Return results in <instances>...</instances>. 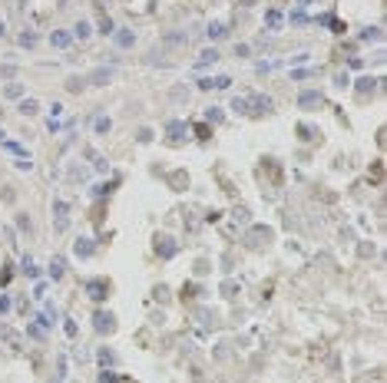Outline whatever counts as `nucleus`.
<instances>
[{"label":"nucleus","mask_w":387,"mask_h":383,"mask_svg":"<svg viewBox=\"0 0 387 383\" xmlns=\"http://www.w3.org/2000/svg\"><path fill=\"white\" fill-rule=\"evenodd\" d=\"M199 63H202V66H212V63H218V50H205V53L199 56Z\"/></svg>","instance_id":"dca6fc26"},{"label":"nucleus","mask_w":387,"mask_h":383,"mask_svg":"<svg viewBox=\"0 0 387 383\" xmlns=\"http://www.w3.org/2000/svg\"><path fill=\"white\" fill-rule=\"evenodd\" d=\"M63 268H66V261L57 254V258L50 261V278H53V281H60V278H63Z\"/></svg>","instance_id":"1a4fd4ad"},{"label":"nucleus","mask_w":387,"mask_h":383,"mask_svg":"<svg viewBox=\"0 0 387 383\" xmlns=\"http://www.w3.org/2000/svg\"><path fill=\"white\" fill-rule=\"evenodd\" d=\"M93 125H96V133H109V119H106V116H99Z\"/></svg>","instance_id":"393cba45"},{"label":"nucleus","mask_w":387,"mask_h":383,"mask_svg":"<svg viewBox=\"0 0 387 383\" xmlns=\"http://www.w3.org/2000/svg\"><path fill=\"white\" fill-rule=\"evenodd\" d=\"M99 363H103V367H109V363H113V350H109V347L99 350Z\"/></svg>","instance_id":"4be33fe9"},{"label":"nucleus","mask_w":387,"mask_h":383,"mask_svg":"<svg viewBox=\"0 0 387 383\" xmlns=\"http://www.w3.org/2000/svg\"><path fill=\"white\" fill-rule=\"evenodd\" d=\"M7 311H10V297L4 294V297H0V314H7Z\"/></svg>","instance_id":"7c9ffc66"},{"label":"nucleus","mask_w":387,"mask_h":383,"mask_svg":"<svg viewBox=\"0 0 387 383\" xmlns=\"http://www.w3.org/2000/svg\"><path fill=\"white\" fill-rule=\"evenodd\" d=\"M196 139L199 142H209V125H196Z\"/></svg>","instance_id":"a878e982"},{"label":"nucleus","mask_w":387,"mask_h":383,"mask_svg":"<svg viewBox=\"0 0 387 383\" xmlns=\"http://www.w3.org/2000/svg\"><path fill=\"white\" fill-rule=\"evenodd\" d=\"M63 327H66V337H76V324H73V321H66Z\"/></svg>","instance_id":"2f4dec72"},{"label":"nucleus","mask_w":387,"mask_h":383,"mask_svg":"<svg viewBox=\"0 0 387 383\" xmlns=\"http://www.w3.org/2000/svg\"><path fill=\"white\" fill-rule=\"evenodd\" d=\"M76 254H80V258H90V254H93V241H90V238H80V241H76Z\"/></svg>","instance_id":"9b49d317"},{"label":"nucleus","mask_w":387,"mask_h":383,"mask_svg":"<svg viewBox=\"0 0 387 383\" xmlns=\"http://www.w3.org/2000/svg\"><path fill=\"white\" fill-rule=\"evenodd\" d=\"M53 215H57V228H66V215H70V208H66L63 198H57V202H53Z\"/></svg>","instance_id":"6e6552de"},{"label":"nucleus","mask_w":387,"mask_h":383,"mask_svg":"<svg viewBox=\"0 0 387 383\" xmlns=\"http://www.w3.org/2000/svg\"><path fill=\"white\" fill-rule=\"evenodd\" d=\"M90 294H96V301H103V294H106V284H103V281H96V284H90Z\"/></svg>","instance_id":"5701e85b"},{"label":"nucleus","mask_w":387,"mask_h":383,"mask_svg":"<svg viewBox=\"0 0 387 383\" xmlns=\"http://www.w3.org/2000/svg\"><path fill=\"white\" fill-rule=\"evenodd\" d=\"M4 146H7L10 152H17V155H27V149H23L20 142H14V139H4Z\"/></svg>","instance_id":"aec40b11"},{"label":"nucleus","mask_w":387,"mask_h":383,"mask_svg":"<svg viewBox=\"0 0 387 383\" xmlns=\"http://www.w3.org/2000/svg\"><path fill=\"white\" fill-rule=\"evenodd\" d=\"M225 86H232V79H228V76H218V79H212V90H225Z\"/></svg>","instance_id":"b1692460"},{"label":"nucleus","mask_w":387,"mask_h":383,"mask_svg":"<svg viewBox=\"0 0 387 383\" xmlns=\"http://www.w3.org/2000/svg\"><path fill=\"white\" fill-rule=\"evenodd\" d=\"M321 103H324V96L318 90H308V93H301V96H298V106H301V109H318Z\"/></svg>","instance_id":"39448f33"},{"label":"nucleus","mask_w":387,"mask_h":383,"mask_svg":"<svg viewBox=\"0 0 387 383\" xmlns=\"http://www.w3.org/2000/svg\"><path fill=\"white\" fill-rule=\"evenodd\" d=\"M248 103V112H255V116H268V112L275 109V103L268 96H252V99H245Z\"/></svg>","instance_id":"7ed1b4c3"},{"label":"nucleus","mask_w":387,"mask_h":383,"mask_svg":"<svg viewBox=\"0 0 387 383\" xmlns=\"http://www.w3.org/2000/svg\"><path fill=\"white\" fill-rule=\"evenodd\" d=\"M0 36H4V23H0Z\"/></svg>","instance_id":"473e14b6"},{"label":"nucleus","mask_w":387,"mask_h":383,"mask_svg":"<svg viewBox=\"0 0 387 383\" xmlns=\"http://www.w3.org/2000/svg\"><path fill=\"white\" fill-rule=\"evenodd\" d=\"M66 179H70V182H83L86 179V168L83 165H73L70 172H66Z\"/></svg>","instance_id":"f3484780"},{"label":"nucleus","mask_w":387,"mask_h":383,"mask_svg":"<svg viewBox=\"0 0 387 383\" xmlns=\"http://www.w3.org/2000/svg\"><path fill=\"white\" fill-rule=\"evenodd\" d=\"M17 168H20V172H30V168H33V162H30V159H20V162H17Z\"/></svg>","instance_id":"c756f323"},{"label":"nucleus","mask_w":387,"mask_h":383,"mask_svg":"<svg viewBox=\"0 0 387 383\" xmlns=\"http://www.w3.org/2000/svg\"><path fill=\"white\" fill-rule=\"evenodd\" d=\"M20 112H23V116H33V112H36V103H33V99H23V103H20Z\"/></svg>","instance_id":"412c9836"},{"label":"nucleus","mask_w":387,"mask_h":383,"mask_svg":"<svg viewBox=\"0 0 387 383\" xmlns=\"http://www.w3.org/2000/svg\"><path fill=\"white\" fill-rule=\"evenodd\" d=\"M93 330H96V334H113V330H116V317L109 311H99L96 317H93Z\"/></svg>","instance_id":"f257e3e1"},{"label":"nucleus","mask_w":387,"mask_h":383,"mask_svg":"<svg viewBox=\"0 0 387 383\" xmlns=\"http://www.w3.org/2000/svg\"><path fill=\"white\" fill-rule=\"evenodd\" d=\"M232 109H235V112H242V116H245V112H248V103H245V99H235V103H232Z\"/></svg>","instance_id":"cd10ccee"},{"label":"nucleus","mask_w":387,"mask_h":383,"mask_svg":"<svg viewBox=\"0 0 387 383\" xmlns=\"http://www.w3.org/2000/svg\"><path fill=\"white\" fill-rule=\"evenodd\" d=\"M47 334H50V317H47V314H40V317H33V324H30V337L47 341Z\"/></svg>","instance_id":"20e7f679"},{"label":"nucleus","mask_w":387,"mask_h":383,"mask_svg":"<svg viewBox=\"0 0 387 383\" xmlns=\"http://www.w3.org/2000/svg\"><path fill=\"white\" fill-rule=\"evenodd\" d=\"M225 33H228L225 23H209V36H212V40H222Z\"/></svg>","instance_id":"2eb2a0df"},{"label":"nucleus","mask_w":387,"mask_h":383,"mask_svg":"<svg viewBox=\"0 0 387 383\" xmlns=\"http://www.w3.org/2000/svg\"><path fill=\"white\" fill-rule=\"evenodd\" d=\"M176 251H179L176 238H169V235H159V238H156V254H159V258H172Z\"/></svg>","instance_id":"f03ea898"},{"label":"nucleus","mask_w":387,"mask_h":383,"mask_svg":"<svg viewBox=\"0 0 387 383\" xmlns=\"http://www.w3.org/2000/svg\"><path fill=\"white\" fill-rule=\"evenodd\" d=\"M166 136H169V142H182L185 139V122H169L166 125Z\"/></svg>","instance_id":"0eeeda50"},{"label":"nucleus","mask_w":387,"mask_h":383,"mask_svg":"<svg viewBox=\"0 0 387 383\" xmlns=\"http://www.w3.org/2000/svg\"><path fill=\"white\" fill-rule=\"evenodd\" d=\"M268 27H282V14H275V10H272V14H268Z\"/></svg>","instance_id":"c85d7f7f"},{"label":"nucleus","mask_w":387,"mask_h":383,"mask_svg":"<svg viewBox=\"0 0 387 383\" xmlns=\"http://www.w3.org/2000/svg\"><path fill=\"white\" fill-rule=\"evenodd\" d=\"M73 33H76L80 40H86V36H93V27H90V23H86V20H80L76 27H73Z\"/></svg>","instance_id":"4468645a"},{"label":"nucleus","mask_w":387,"mask_h":383,"mask_svg":"<svg viewBox=\"0 0 387 383\" xmlns=\"http://www.w3.org/2000/svg\"><path fill=\"white\" fill-rule=\"evenodd\" d=\"M116 43H120V47H133V43H136L133 30H120V33H116Z\"/></svg>","instance_id":"ddd939ff"},{"label":"nucleus","mask_w":387,"mask_h":383,"mask_svg":"<svg viewBox=\"0 0 387 383\" xmlns=\"http://www.w3.org/2000/svg\"><path fill=\"white\" fill-rule=\"evenodd\" d=\"M374 86H377V83H374V79H358V90H361V93H371Z\"/></svg>","instance_id":"bb28decb"},{"label":"nucleus","mask_w":387,"mask_h":383,"mask_svg":"<svg viewBox=\"0 0 387 383\" xmlns=\"http://www.w3.org/2000/svg\"><path fill=\"white\" fill-rule=\"evenodd\" d=\"M99 383H120V373H113V370H99Z\"/></svg>","instance_id":"a211bd4d"},{"label":"nucleus","mask_w":387,"mask_h":383,"mask_svg":"<svg viewBox=\"0 0 387 383\" xmlns=\"http://www.w3.org/2000/svg\"><path fill=\"white\" fill-rule=\"evenodd\" d=\"M109 79H113V70H96V73L90 76V83H93V86H106Z\"/></svg>","instance_id":"9d476101"},{"label":"nucleus","mask_w":387,"mask_h":383,"mask_svg":"<svg viewBox=\"0 0 387 383\" xmlns=\"http://www.w3.org/2000/svg\"><path fill=\"white\" fill-rule=\"evenodd\" d=\"M23 274H30V278H40V268H36L30 258H23Z\"/></svg>","instance_id":"6ab92c4d"},{"label":"nucleus","mask_w":387,"mask_h":383,"mask_svg":"<svg viewBox=\"0 0 387 383\" xmlns=\"http://www.w3.org/2000/svg\"><path fill=\"white\" fill-rule=\"evenodd\" d=\"M4 96H7V99H20L23 96V86L20 83H7V86H4Z\"/></svg>","instance_id":"f8f14e48"},{"label":"nucleus","mask_w":387,"mask_h":383,"mask_svg":"<svg viewBox=\"0 0 387 383\" xmlns=\"http://www.w3.org/2000/svg\"><path fill=\"white\" fill-rule=\"evenodd\" d=\"M50 43H53L57 50H66L73 43V33H66V30H53V33H50Z\"/></svg>","instance_id":"423d86ee"}]
</instances>
